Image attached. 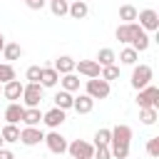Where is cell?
<instances>
[{
  "mask_svg": "<svg viewBox=\"0 0 159 159\" xmlns=\"http://www.w3.org/2000/svg\"><path fill=\"white\" fill-rule=\"evenodd\" d=\"M40 72H42L40 65H30L27 72H25V80H30V82H40Z\"/></svg>",
  "mask_w": 159,
  "mask_h": 159,
  "instance_id": "cell-35",
  "label": "cell"
},
{
  "mask_svg": "<svg viewBox=\"0 0 159 159\" xmlns=\"http://www.w3.org/2000/svg\"><path fill=\"white\" fill-rule=\"evenodd\" d=\"M84 94H89L92 99H107V97H109V82L102 80V77H89Z\"/></svg>",
  "mask_w": 159,
  "mask_h": 159,
  "instance_id": "cell-2",
  "label": "cell"
},
{
  "mask_svg": "<svg viewBox=\"0 0 159 159\" xmlns=\"http://www.w3.org/2000/svg\"><path fill=\"white\" fill-rule=\"evenodd\" d=\"M45 2H47V0H25V5H27L30 10H42Z\"/></svg>",
  "mask_w": 159,
  "mask_h": 159,
  "instance_id": "cell-36",
  "label": "cell"
},
{
  "mask_svg": "<svg viewBox=\"0 0 159 159\" xmlns=\"http://www.w3.org/2000/svg\"><path fill=\"white\" fill-rule=\"evenodd\" d=\"M114 60H117V55H114V50H109V47H102V50L97 52V65H99V67L114 65Z\"/></svg>",
  "mask_w": 159,
  "mask_h": 159,
  "instance_id": "cell-24",
  "label": "cell"
},
{
  "mask_svg": "<svg viewBox=\"0 0 159 159\" xmlns=\"http://www.w3.org/2000/svg\"><path fill=\"white\" fill-rule=\"evenodd\" d=\"M67 15H70L72 20H84V17L89 15V5H87L84 0H75V2H70Z\"/></svg>",
  "mask_w": 159,
  "mask_h": 159,
  "instance_id": "cell-15",
  "label": "cell"
},
{
  "mask_svg": "<svg viewBox=\"0 0 159 159\" xmlns=\"http://www.w3.org/2000/svg\"><path fill=\"white\" fill-rule=\"evenodd\" d=\"M45 139V134H42V129H37V127H25V129H20V142L25 144V147H35V144H40Z\"/></svg>",
  "mask_w": 159,
  "mask_h": 159,
  "instance_id": "cell-9",
  "label": "cell"
},
{
  "mask_svg": "<svg viewBox=\"0 0 159 159\" xmlns=\"http://www.w3.org/2000/svg\"><path fill=\"white\" fill-rule=\"evenodd\" d=\"M72 102H75V97H72V92H67V89H60L57 94H55V107H60V109H72Z\"/></svg>",
  "mask_w": 159,
  "mask_h": 159,
  "instance_id": "cell-21",
  "label": "cell"
},
{
  "mask_svg": "<svg viewBox=\"0 0 159 159\" xmlns=\"http://www.w3.org/2000/svg\"><path fill=\"white\" fill-rule=\"evenodd\" d=\"M99 77H102V80H107V82H112V80H117V77H119V67H117V65H107V67H102Z\"/></svg>",
  "mask_w": 159,
  "mask_h": 159,
  "instance_id": "cell-30",
  "label": "cell"
},
{
  "mask_svg": "<svg viewBox=\"0 0 159 159\" xmlns=\"http://www.w3.org/2000/svg\"><path fill=\"white\" fill-rule=\"evenodd\" d=\"M137 57H139V52H137L134 47H124V50L119 52V60H122L124 65H137Z\"/></svg>",
  "mask_w": 159,
  "mask_h": 159,
  "instance_id": "cell-29",
  "label": "cell"
},
{
  "mask_svg": "<svg viewBox=\"0 0 159 159\" xmlns=\"http://www.w3.org/2000/svg\"><path fill=\"white\" fill-rule=\"evenodd\" d=\"M0 94H2V82H0Z\"/></svg>",
  "mask_w": 159,
  "mask_h": 159,
  "instance_id": "cell-40",
  "label": "cell"
},
{
  "mask_svg": "<svg viewBox=\"0 0 159 159\" xmlns=\"http://www.w3.org/2000/svg\"><path fill=\"white\" fill-rule=\"evenodd\" d=\"M129 142H132V127L129 124H117L109 137V152L114 159H127L129 157Z\"/></svg>",
  "mask_w": 159,
  "mask_h": 159,
  "instance_id": "cell-1",
  "label": "cell"
},
{
  "mask_svg": "<svg viewBox=\"0 0 159 159\" xmlns=\"http://www.w3.org/2000/svg\"><path fill=\"white\" fill-rule=\"evenodd\" d=\"M10 80H15V70H12L10 62H5V65H0V82L5 84V82H10Z\"/></svg>",
  "mask_w": 159,
  "mask_h": 159,
  "instance_id": "cell-32",
  "label": "cell"
},
{
  "mask_svg": "<svg viewBox=\"0 0 159 159\" xmlns=\"http://www.w3.org/2000/svg\"><path fill=\"white\" fill-rule=\"evenodd\" d=\"M92 107H94V99H92L89 94H80V97H75V102H72V109L80 112V114H89Z\"/></svg>",
  "mask_w": 159,
  "mask_h": 159,
  "instance_id": "cell-16",
  "label": "cell"
},
{
  "mask_svg": "<svg viewBox=\"0 0 159 159\" xmlns=\"http://www.w3.org/2000/svg\"><path fill=\"white\" fill-rule=\"evenodd\" d=\"M109 137H112V129L102 127V129L94 132V144H109Z\"/></svg>",
  "mask_w": 159,
  "mask_h": 159,
  "instance_id": "cell-33",
  "label": "cell"
},
{
  "mask_svg": "<svg viewBox=\"0 0 159 159\" xmlns=\"http://www.w3.org/2000/svg\"><path fill=\"white\" fill-rule=\"evenodd\" d=\"M137 52H144L147 47H149V35H147V30H142L137 22H134V32H132V42H129Z\"/></svg>",
  "mask_w": 159,
  "mask_h": 159,
  "instance_id": "cell-11",
  "label": "cell"
},
{
  "mask_svg": "<svg viewBox=\"0 0 159 159\" xmlns=\"http://www.w3.org/2000/svg\"><path fill=\"white\" fill-rule=\"evenodd\" d=\"M92 159H112V152H109V144H94V152H92Z\"/></svg>",
  "mask_w": 159,
  "mask_h": 159,
  "instance_id": "cell-31",
  "label": "cell"
},
{
  "mask_svg": "<svg viewBox=\"0 0 159 159\" xmlns=\"http://www.w3.org/2000/svg\"><path fill=\"white\" fill-rule=\"evenodd\" d=\"M139 119H142V124H154V122L159 119L157 107H142V109H139Z\"/></svg>",
  "mask_w": 159,
  "mask_h": 159,
  "instance_id": "cell-25",
  "label": "cell"
},
{
  "mask_svg": "<svg viewBox=\"0 0 159 159\" xmlns=\"http://www.w3.org/2000/svg\"><path fill=\"white\" fill-rule=\"evenodd\" d=\"M50 10H52L55 17H65L67 10H70V2L67 0H50Z\"/></svg>",
  "mask_w": 159,
  "mask_h": 159,
  "instance_id": "cell-27",
  "label": "cell"
},
{
  "mask_svg": "<svg viewBox=\"0 0 159 159\" xmlns=\"http://www.w3.org/2000/svg\"><path fill=\"white\" fill-rule=\"evenodd\" d=\"M45 144H47V149L52 152V154H65L67 152V139L60 134V132H50V134H45V139H42Z\"/></svg>",
  "mask_w": 159,
  "mask_h": 159,
  "instance_id": "cell-8",
  "label": "cell"
},
{
  "mask_svg": "<svg viewBox=\"0 0 159 159\" xmlns=\"http://www.w3.org/2000/svg\"><path fill=\"white\" fill-rule=\"evenodd\" d=\"M22 82H17V80H10V82H5L2 84V97L5 99H10V102H17L20 97H22Z\"/></svg>",
  "mask_w": 159,
  "mask_h": 159,
  "instance_id": "cell-12",
  "label": "cell"
},
{
  "mask_svg": "<svg viewBox=\"0 0 159 159\" xmlns=\"http://www.w3.org/2000/svg\"><path fill=\"white\" fill-rule=\"evenodd\" d=\"M0 159H15V154H12L10 149H5V147H2V149H0Z\"/></svg>",
  "mask_w": 159,
  "mask_h": 159,
  "instance_id": "cell-37",
  "label": "cell"
},
{
  "mask_svg": "<svg viewBox=\"0 0 159 159\" xmlns=\"http://www.w3.org/2000/svg\"><path fill=\"white\" fill-rule=\"evenodd\" d=\"M2 47H5V37H2V32H0V52H2Z\"/></svg>",
  "mask_w": 159,
  "mask_h": 159,
  "instance_id": "cell-38",
  "label": "cell"
},
{
  "mask_svg": "<svg viewBox=\"0 0 159 159\" xmlns=\"http://www.w3.org/2000/svg\"><path fill=\"white\" fill-rule=\"evenodd\" d=\"M147 154H149L152 159H159V137H152V139L147 142Z\"/></svg>",
  "mask_w": 159,
  "mask_h": 159,
  "instance_id": "cell-34",
  "label": "cell"
},
{
  "mask_svg": "<svg viewBox=\"0 0 159 159\" xmlns=\"http://www.w3.org/2000/svg\"><path fill=\"white\" fill-rule=\"evenodd\" d=\"M57 80H60V75H57L55 67H42V72H40V84L42 87H55Z\"/></svg>",
  "mask_w": 159,
  "mask_h": 159,
  "instance_id": "cell-20",
  "label": "cell"
},
{
  "mask_svg": "<svg viewBox=\"0 0 159 159\" xmlns=\"http://www.w3.org/2000/svg\"><path fill=\"white\" fill-rule=\"evenodd\" d=\"M119 20L122 22H134L137 20V7L134 5H122L119 7Z\"/></svg>",
  "mask_w": 159,
  "mask_h": 159,
  "instance_id": "cell-28",
  "label": "cell"
},
{
  "mask_svg": "<svg viewBox=\"0 0 159 159\" xmlns=\"http://www.w3.org/2000/svg\"><path fill=\"white\" fill-rule=\"evenodd\" d=\"M67 152L72 154V159H92L94 147L89 142H84V139H75V142L67 144Z\"/></svg>",
  "mask_w": 159,
  "mask_h": 159,
  "instance_id": "cell-6",
  "label": "cell"
},
{
  "mask_svg": "<svg viewBox=\"0 0 159 159\" xmlns=\"http://www.w3.org/2000/svg\"><path fill=\"white\" fill-rule=\"evenodd\" d=\"M2 55H5V60H20L22 57V47L17 45V42H5V47H2Z\"/></svg>",
  "mask_w": 159,
  "mask_h": 159,
  "instance_id": "cell-23",
  "label": "cell"
},
{
  "mask_svg": "<svg viewBox=\"0 0 159 159\" xmlns=\"http://www.w3.org/2000/svg\"><path fill=\"white\" fill-rule=\"evenodd\" d=\"M60 84H62V89H67V92H77V89H80V77H77L75 72H67V75H62Z\"/></svg>",
  "mask_w": 159,
  "mask_h": 159,
  "instance_id": "cell-22",
  "label": "cell"
},
{
  "mask_svg": "<svg viewBox=\"0 0 159 159\" xmlns=\"http://www.w3.org/2000/svg\"><path fill=\"white\" fill-rule=\"evenodd\" d=\"M75 70L80 75H84L87 80L89 77H99V72H102V67L97 65V60H80V62H75Z\"/></svg>",
  "mask_w": 159,
  "mask_h": 159,
  "instance_id": "cell-10",
  "label": "cell"
},
{
  "mask_svg": "<svg viewBox=\"0 0 159 159\" xmlns=\"http://www.w3.org/2000/svg\"><path fill=\"white\" fill-rule=\"evenodd\" d=\"M2 144H5V142H2V134H0V149H2Z\"/></svg>",
  "mask_w": 159,
  "mask_h": 159,
  "instance_id": "cell-39",
  "label": "cell"
},
{
  "mask_svg": "<svg viewBox=\"0 0 159 159\" xmlns=\"http://www.w3.org/2000/svg\"><path fill=\"white\" fill-rule=\"evenodd\" d=\"M152 67L149 65H134V72H132V87L134 89H142L147 84H152Z\"/></svg>",
  "mask_w": 159,
  "mask_h": 159,
  "instance_id": "cell-5",
  "label": "cell"
},
{
  "mask_svg": "<svg viewBox=\"0 0 159 159\" xmlns=\"http://www.w3.org/2000/svg\"><path fill=\"white\" fill-rule=\"evenodd\" d=\"M137 20H139V27H142V30H152V32L159 30V15H157V10H152V7L137 12Z\"/></svg>",
  "mask_w": 159,
  "mask_h": 159,
  "instance_id": "cell-7",
  "label": "cell"
},
{
  "mask_svg": "<svg viewBox=\"0 0 159 159\" xmlns=\"http://www.w3.org/2000/svg\"><path fill=\"white\" fill-rule=\"evenodd\" d=\"M22 112H25V104H20V102H10L7 109H5V122H7V124H17V122H22Z\"/></svg>",
  "mask_w": 159,
  "mask_h": 159,
  "instance_id": "cell-14",
  "label": "cell"
},
{
  "mask_svg": "<svg viewBox=\"0 0 159 159\" xmlns=\"http://www.w3.org/2000/svg\"><path fill=\"white\" fill-rule=\"evenodd\" d=\"M132 32H134V22H122V25L114 30V37H117L119 42L129 45V42H132Z\"/></svg>",
  "mask_w": 159,
  "mask_h": 159,
  "instance_id": "cell-19",
  "label": "cell"
},
{
  "mask_svg": "<svg viewBox=\"0 0 159 159\" xmlns=\"http://www.w3.org/2000/svg\"><path fill=\"white\" fill-rule=\"evenodd\" d=\"M22 122H25V127H37V124L42 122V112H40V107H25V112H22Z\"/></svg>",
  "mask_w": 159,
  "mask_h": 159,
  "instance_id": "cell-17",
  "label": "cell"
},
{
  "mask_svg": "<svg viewBox=\"0 0 159 159\" xmlns=\"http://www.w3.org/2000/svg\"><path fill=\"white\" fill-rule=\"evenodd\" d=\"M65 119H67V117H65V109H60V107H52L50 112H45V114H42V122H45L50 129H57Z\"/></svg>",
  "mask_w": 159,
  "mask_h": 159,
  "instance_id": "cell-13",
  "label": "cell"
},
{
  "mask_svg": "<svg viewBox=\"0 0 159 159\" xmlns=\"http://www.w3.org/2000/svg\"><path fill=\"white\" fill-rule=\"evenodd\" d=\"M52 67L57 70V75H67V72H75V60H72L70 55H60Z\"/></svg>",
  "mask_w": 159,
  "mask_h": 159,
  "instance_id": "cell-18",
  "label": "cell"
},
{
  "mask_svg": "<svg viewBox=\"0 0 159 159\" xmlns=\"http://www.w3.org/2000/svg\"><path fill=\"white\" fill-rule=\"evenodd\" d=\"M0 134H2V142H20V129H17V124H5Z\"/></svg>",
  "mask_w": 159,
  "mask_h": 159,
  "instance_id": "cell-26",
  "label": "cell"
},
{
  "mask_svg": "<svg viewBox=\"0 0 159 159\" xmlns=\"http://www.w3.org/2000/svg\"><path fill=\"white\" fill-rule=\"evenodd\" d=\"M137 92H139V94H137L139 109H142V107H157V109H159V87L147 84V87H142V89H137Z\"/></svg>",
  "mask_w": 159,
  "mask_h": 159,
  "instance_id": "cell-4",
  "label": "cell"
},
{
  "mask_svg": "<svg viewBox=\"0 0 159 159\" xmlns=\"http://www.w3.org/2000/svg\"><path fill=\"white\" fill-rule=\"evenodd\" d=\"M42 84L40 82H27L25 87H22V102H25V107H40V102H42Z\"/></svg>",
  "mask_w": 159,
  "mask_h": 159,
  "instance_id": "cell-3",
  "label": "cell"
}]
</instances>
